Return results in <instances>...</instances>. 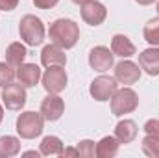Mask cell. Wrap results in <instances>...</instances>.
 <instances>
[{
    "label": "cell",
    "mask_w": 159,
    "mask_h": 158,
    "mask_svg": "<svg viewBox=\"0 0 159 158\" xmlns=\"http://www.w3.org/2000/svg\"><path fill=\"white\" fill-rule=\"evenodd\" d=\"M50 39L59 48H72L80 39L78 24L70 19H57L50 24Z\"/></svg>",
    "instance_id": "obj_1"
},
{
    "label": "cell",
    "mask_w": 159,
    "mask_h": 158,
    "mask_svg": "<svg viewBox=\"0 0 159 158\" xmlns=\"http://www.w3.org/2000/svg\"><path fill=\"white\" fill-rule=\"evenodd\" d=\"M19 34L20 39H24L30 47H39L44 41V24L35 15H24L19 22Z\"/></svg>",
    "instance_id": "obj_2"
},
{
    "label": "cell",
    "mask_w": 159,
    "mask_h": 158,
    "mask_svg": "<svg viewBox=\"0 0 159 158\" xmlns=\"http://www.w3.org/2000/svg\"><path fill=\"white\" fill-rule=\"evenodd\" d=\"M43 125H44V119H43L41 114H37V112H24V114H20L17 117V132L24 140H34V138L41 136Z\"/></svg>",
    "instance_id": "obj_3"
},
{
    "label": "cell",
    "mask_w": 159,
    "mask_h": 158,
    "mask_svg": "<svg viewBox=\"0 0 159 158\" xmlns=\"http://www.w3.org/2000/svg\"><path fill=\"white\" fill-rule=\"evenodd\" d=\"M137 106H139V97L129 87L117 89L115 95L111 97V112H113V116L120 117L124 114H131Z\"/></svg>",
    "instance_id": "obj_4"
},
{
    "label": "cell",
    "mask_w": 159,
    "mask_h": 158,
    "mask_svg": "<svg viewBox=\"0 0 159 158\" xmlns=\"http://www.w3.org/2000/svg\"><path fill=\"white\" fill-rule=\"evenodd\" d=\"M2 101L7 110H20L26 104V89L22 84H7L2 87Z\"/></svg>",
    "instance_id": "obj_5"
},
{
    "label": "cell",
    "mask_w": 159,
    "mask_h": 158,
    "mask_svg": "<svg viewBox=\"0 0 159 158\" xmlns=\"http://www.w3.org/2000/svg\"><path fill=\"white\" fill-rule=\"evenodd\" d=\"M117 86H119V84H117V78H111V77H98V78H94L91 82L89 91H91V95H93L94 101L104 102V101H109V99L115 95Z\"/></svg>",
    "instance_id": "obj_6"
},
{
    "label": "cell",
    "mask_w": 159,
    "mask_h": 158,
    "mask_svg": "<svg viewBox=\"0 0 159 158\" xmlns=\"http://www.w3.org/2000/svg\"><path fill=\"white\" fill-rule=\"evenodd\" d=\"M43 80V87L48 93H59L67 87V73L63 67H48L44 71V75L41 77Z\"/></svg>",
    "instance_id": "obj_7"
},
{
    "label": "cell",
    "mask_w": 159,
    "mask_h": 158,
    "mask_svg": "<svg viewBox=\"0 0 159 158\" xmlns=\"http://www.w3.org/2000/svg\"><path fill=\"white\" fill-rule=\"evenodd\" d=\"M107 17V9L102 2L96 0H89L85 4H81V19L91 24V26H100Z\"/></svg>",
    "instance_id": "obj_8"
},
{
    "label": "cell",
    "mask_w": 159,
    "mask_h": 158,
    "mask_svg": "<svg viewBox=\"0 0 159 158\" xmlns=\"http://www.w3.org/2000/svg\"><path fill=\"white\" fill-rule=\"evenodd\" d=\"M65 112V102L57 93H50L48 97L43 99L41 102V116L44 121H57Z\"/></svg>",
    "instance_id": "obj_9"
},
{
    "label": "cell",
    "mask_w": 159,
    "mask_h": 158,
    "mask_svg": "<svg viewBox=\"0 0 159 158\" xmlns=\"http://www.w3.org/2000/svg\"><path fill=\"white\" fill-rule=\"evenodd\" d=\"M113 52L107 48V47H94L91 52H89V65L94 69V71H107L113 67Z\"/></svg>",
    "instance_id": "obj_10"
},
{
    "label": "cell",
    "mask_w": 159,
    "mask_h": 158,
    "mask_svg": "<svg viewBox=\"0 0 159 158\" xmlns=\"http://www.w3.org/2000/svg\"><path fill=\"white\" fill-rule=\"evenodd\" d=\"M115 78H117V82L126 84V86L135 84V82H139V78H141V69L133 62H120V63H117V67H115Z\"/></svg>",
    "instance_id": "obj_11"
},
{
    "label": "cell",
    "mask_w": 159,
    "mask_h": 158,
    "mask_svg": "<svg viewBox=\"0 0 159 158\" xmlns=\"http://www.w3.org/2000/svg\"><path fill=\"white\" fill-rule=\"evenodd\" d=\"M15 77L19 78V82L24 87H34L37 86V82L41 80V69L35 63H20L15 71Z\"/></svg>",
    "instance_id": "obj_12"
},
{
    "label": "cell",
    "mask_w": 159,
    "mask_h": 158,
    "mask_svg": "<svg viewBox=\"0 0 159 158\" xmlns=\"http://www.w3.org/2000/svg\"><path fill=\"white\" fill-rule=\"evenodd\" d=\"M41 63L44 67H63L67 63V56L57 45H46L41 52Z\"/></svg>",
    "instance_id": "obj_13"
},
{
    "label": "cell",
    "mask_w": 159,
    "mask_h": 158,
    "mask_svg": "<svg viewBox=\"0 0 159 158\" xmlns=\"http://www.w3.org/2000/svg\"><path fill=\"white\" fill-rule=\"evenodd\" d=\"M139 67L150 77H159V48H146L144 52H141Z\"/></svg>",
    "instance_id": "obj_14"
},
{
    "label": "cell",
    "mask_w": 159,
    "mask_h": 158,
    "mask_svg": "<svg viewBox=\"0 0 159 158\" xmlns=\"http://www.w3.org/2000/svg\"><path fill=\"white\" fill-rule=\"evenodd\" d=\"M111 52L115 56H120V58H129V56L135 54V45L128 39L126 36L117 34L111 39Z\"/></svg>",
    "instance_id": "obj_15"
},
{
    "label": "cell",
    "mask_w": 159,
    "mask_h": 158,
    "mask_svg": "<svg viewBox=\"0 0 159 158\" xmlns=\"http://www.w3.org/2000/svg\"><path fill=\"white\" fill-rule=\"evenodd\" d=\"M137 136V125L131 119H124L119 121L115 126V138L119 140L120 143H131Z\"/></svg>",
    "instance_id": "obj_16"
},
{
    "label": "cell",
    "mask_w": 159,
    "mask_h": 158,
    "mask_svg": "<svg viewBox=\"0 0 159 158\" xmlns=\"http://www.w3.org/2000/svg\"><path fill=\"white\" fill-rule=\"evenodd\" d=\"M120 141L115 136H106L96 143V156L98 158H113L117 156Z\"/></svg>",
    "instance_id": "obj_17"
},
{
    "label": "cell",
    "mask_w": 159,
    "mask_h": 158,
    "mask_svg": "<svg viewBox=\"0 0 159 158\" xmlns=\"http://www.w3.org/2000/svg\"><path fill=\"white\" fill-rule=\"evenodd\" d=\"M63 143L57 136H46L41 141V155L43 156H63Z\"/></svg>",
    "instance_id": "obj_18"
},
{
    "label": "cell",
    "mask_w": 159,
    "mask_h": 158,
    "mask_svg": "<svg viewBox=\"0 0 159 158\" xmlns=\"http://www.w3.org/2000/svg\"><path fill=\"white\" fill-rule=\"evenodd\" d=\"M26 47L20 45V43H11L7 48H6V62L11 65V67H19L24 58H26Z\"/></svg>",
    "instance_id": "obj_19"
},
{
    "label": "cell",
    "mask_w": 159,
    "mask_h": 158,
    "mask_svg": "<svg viewBox=\"0 0 159 158\" xmlns=\"http://www.w3.org/2000/svg\"><path fill=\"white\" fill-rule=\"evenodd\" d=\"M19 151H20V141L17 138H13V136H2L0 138V156H15V155H19Z\"/></svg>",
    "instance_id": "obj_20"
},
{
    "label": "cell",
    "mask_w": 159,
    "mask_h": 158,
    "mask_svg": "<svg viewBox=\"0 0 159 158\" xmlns=\"http://www.w3.org/2000/svg\"><path fill=\"white\" fill-rule=\"evenodd\" d=\"M143 36L144 41L152 47H159V19H152L144 24V30H143Z\"/></svg>",
    "instance_id": "obj_21"
},
{
    "label": "cell",
    "mask_w": 159,
    "mask_h": 158,
    "mask_svg": "<svg viewBox=\"0 0 159 158\" xmlns=\"http://www.w3.org/2000/svg\"><path fill=\"white\" fill-rule=\"evenodd\" d=\"M141 147H143V153H144L146 156L159 158V136H150V134H146L144 140H143V143H141Z\"/></svg>",
    "instance_id": "obj_22"
},
{
    "label": "cell",
    "mask_w": 159,
    "mask_h": 158,
    "mask_svg": "<svg viewBox=\"0 0 159 158\" xmlns=\"http://www.w3.org/2000/svg\"><path fill=\"white\" fill-rule=\"evenodd\" d=\"M15 78V71L7 62H0V87L11 84Z\"/></svg>",
    "instance_id": "obj_23"
},
{
    "label": "cell",
    "mask_w": 159,
    "mask_h": 158,
    "mask_svg": "<svg viewBox=\"0 0 159 158\" xmlns=\"http://www.w3.org/2000/svg\"><path fill=\"white\" fill-rule=\"evenodd\" d=\"M76 149H78V156H81V158H93L96 155L94 141H91V140H81Z\"/></svg>",
    "instance_id": "obj_24"
},
{
    "label": "cell",
    "mask_w": 159,
    "mask_h": 158,
    "mask_svg": "<svg viewBox=\"0 0 159 158\" xmlns=\"http://www.w3.org/2000/svg\"><path fill=\"white\" fill-rule=\"evenodd\" d=\"M144 132L150 136H159V121L157 119H148L144 123Z\"/></svg>",
    "instance_id": "obj_25"
},
{
    "label": "cell",
    "mask_w": 159,
    "mask_h": 158,
    "mask_svg": "<svg viewBox=\"0 0 159 158\" xmlns=\"http://www.w3.org/2000/svg\"><path fill=\"white\" fill-rule=\"evenodd\" d=\"M59 0H34V6L39 7V9H50L57 4Z\"/></svg>",
    "instance_id": "obj_26"
},
{
    "label": "cell",
    "mask_w": 159,
    "mask_h": 158,
    "mask_svg": "<svg viewBox=\"0 0 159 158\" xmlns=\"http://www.w3.org/2000/svg\"><path fill=\"white\" fill-rule=\"evenodd\" d=\"M19 6V0H0V9L2 11H13Z\"/></svg>",
    "instance_id": "obj_27"
},
{
    "label": "cell",
    "mask_w": 159,
    "mask_h": 158,
    "mask_svg": "<svg viewBox=\"0 0 159 158\" xmlns=\"http://www.w3.org/2000/svg\"><path fill=\"white\" fill-rule=\"evenodd\" d=\"M63 156H78V149L69 147V149H65V151H63Z\"/></svg>",
    "instance_id": "obj_28"
},
{
    "label": "cell",
    "mask_w": 159,
    "mask_h": 158,
    "mask_svg": "<svg viewBox=\"0 0 159 158\" xmlns=\"http://www.w3.org/2000/svg\"><path fill=\"white\" fill-rule=\"evenodd\" d=\"M39 155L41 153H37V151H26V153H24V156H35V158L39 156Z\"/></svg>",
    "instance_id": "obj_29"
},
{
    "label": "cell",
    "mask_w": 159,
    "mask_h": 158,
    "mask_svg": "<svg viewBox=\"0 0 159 158\" xmlns=\"http://www.w3.org/2000/svg\"><path fill=\"white\" fill-rule=\"evenodd\" d=\"M137 4H141V6H148V4H152L154 0H135Z\"/></svg>",
    "instance_id": "obj_30"
},
{
    "label": "cell",
    "mask_w": 159,
    "mask_h": 158,
    "mask_svg": "<svg viewBox=\"0 0 159 158\" xmlns=\"http://www.w3.org/2000/svg\"><path fill=\"white\" fill-rule=\"evenodd\" d=\"M74 4H85V2H89V0H72Z\"/></svg>",
    "instance_id": "obj_31"
},
{
    "label": "cell",
    "mask_w": 159,
    "mask_h": 158,
    "mask_svg": "<svg viewBox=\"0 0 159 158\" xmlns=\"http://www.w3.org/2000/svg\"><path fill=\"white\" fill-rule=\"evenodd\" d=\"M2 117H4V110H2V104H0V123H2Z\"/></svg>",
    "instance_id": "obj_32"
},
{
    "label": "cell",
    "mask_w": 159,
    "mask_h": 158,
    "mask_svg": "<svg viewBox=\"0 0 159 158\" xmlns=\"http://www.w3.org/2000/svg\"><path fill=\"white\" fill-rule=\"evenodd\" d=\"M157 13H159V2H157Z\"/></svg>",
    "instance_id": "obj_33"
}]
</instances>
